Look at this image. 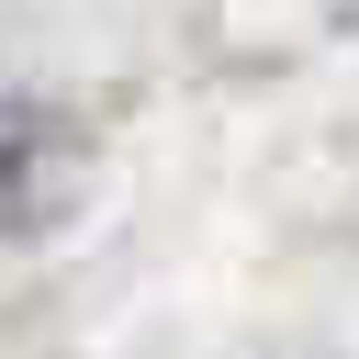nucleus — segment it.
<instances>
[{"label": "nucleus", "instance_id": "1", "mask_svg": "<svg viewBox=\"0 0 359 359\" xmlns=\"http://www.w3.org/2000/svg\"><path fill=\"white\" fill-rule=\"evenodd\" d=\"M22 180H34V135H22V112L0 101V213L22 202Z\"/></svg>", "mask_w": 359, "mask_h": 359}]
</instances>
